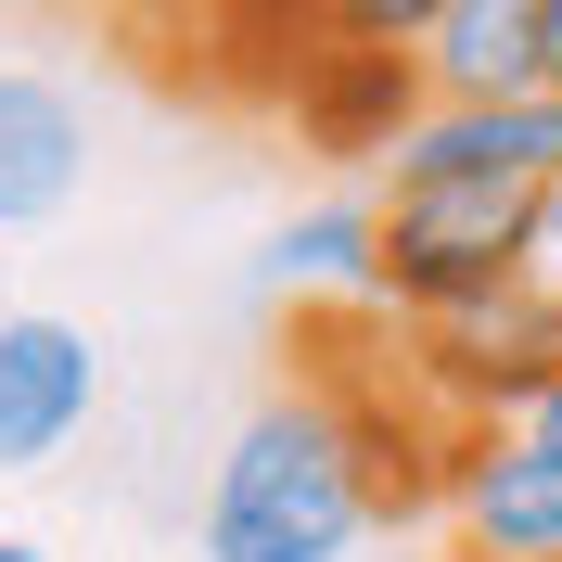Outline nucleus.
I'll return each mask as SVG.
<instances>
[{"label": "nucleus", "instance_id": "2", "mask_svg": "<svg viewBox=\"0 0 562 562\" xmlns=\"http://www.w3.org/2000/svg\"><path fill=\"white\" fill-rule=\"evenodd\" d=\"M537 192L525 179H371V307L448 319L498 281H525Z\"/></svg>", "mask_w": 562, "mask_h": 562}, {"label": "nucleus", "instance_id": "1", "mask_svg": "<svg viewBox=\"0 0 562 562\" xmlns=\"http://www.w3.org/2000/svg\"><path fill=\"white\" fill-rule=\"evenodd\" d=\"M384 525V498H371V460H358L346 409L294 371L269 384L244 422H231V448L205 473V562H346L358 537Z\"/></svg>", "mask_w": 562, "mask_h": 562}, {"label": "nucleus", "instance_id": "9", "mask_svg": "<svg viewBox=\"0 0 562 562\" xmlns=\"http://www.w3.org/2000/svg\"><path fill=\"white\" fill-rule=\"evenodd\" d=\"M422 90H435V103L550 90V77H537V0H448V13L422 26Z\"/></svg>", "mask_w": 562, "mask_h": 562}, {"label": "nucleus", "instance_id": "8", "mask_svg": "<svg viewBox=\"0 0 562 562\" xmlns=\"http://www.w3.org/2000/svg\"><path fill=\"white\" fill-rule=\"evenodd\" d=\"M77 179H90V115H77V90L38 77V65H0V231L65 217Z\"/></svg>", "mask_w": 562, "mask_h": 562}, {"label": "nucleus", "instance_id": "10", "mask_svg": "<svg viewBox=\"0 0 562 562\" xmlns=\"http://www.w3.org/2000/svg\"><path fill=\"white\" fill-rule=\"evenodd\" d=\"M269 281L294 294V307H346V294H371V192L307 205V217L269 244Z\"/></svg>", "mask_w": 562, "mask_h": 562}, {"label": "nucleus", "instance_id": "7", "mask_svg": "<svg viewBox=\"0 0 562 562\" xmlns=\"http://www.w3.org/2000/svg\"><path fill=\"white\" fill-rule=\"evenodd\" d=\"M422 103H435V90H422V52H319L281 115H294V140L333 154V167H384Z\"/></svg>", "mask_w": 562, "mask_h": 562}, {"label": "nucleus", "instance_id": "15", "mask_svg": "<svg viewBox=\"0 0 562 562\" xmlns=\"http://www.w3.org/2000/svg\"><path fill=\"white\" fill-rule=\"evenodd\" d=\"M0 562H38V537H0Z\"/></svg>", "mask_w": 562, "mask_h": 562}, {"label": "nucleus", "instance_id": "3", "mask_svg": "<svg viewBox=\"0 0 562 562\" xmlns=\"http://www.w3.org/2000/svg\"><path fill=\"white\" fill-rule=\"evenodd\" d=\"M435 537L448 562H562V384L460 435Z\"/></svg>", "mask_w": 562, "mask_h": 562}, {"label": "nucleus", "instance_id": "13", "mask_svg": "<svg viewBox=\"0 0 562 562\" xmlns=\"http://www.w3.org/2000/svg\"><path fill=\"white\" fill-rule=\"evenodd\" d=\"M537 77L562 90V0H537Z\"/></svg>", "mask_w": 562, "mask_h": 562}, {"label": "nucleus", "instance_id": "14", "mask_svg": "<svg viewBox=\"0 0 562 562\" xmlns=\"http://www.w3.org/2000/svg\"><path fill=\"white\" fill-rule=\"evenodd\" d=\"M103 13H115V26H140V13H192V0H103Z\"/></svg>", "mask_w": 562, "mask_h": 562}, {"label": "nucleus", "instance_id": "11", "mask_svg": "<svg viewBox=\"0 0 562 562\" xmlns=\"http://www.w3.org/2000/svg\"><path fill=\"white\" fill-rule=\"evenodd\" d=\"M435 13H448V0H307V26L333 38V52H422Z\"/></svg>", "mask_w": 562, "mask_h": 562}, {"label": "nucleus", "instance_id": "4", "mask_svg": "<svg viewBox=\"0 0 562 562\" xmlns=\"http://www.w3.org/2000/svg\"><path fill=\"white\" fill-rule=\"evenodd\" d=\"M409 371L435 384V409L460 435L498 422V409H525V396L562 384V294L550 281H498V294H473L448 319H409Z\"/></svg>", "mask_w": 562, "mask_h": 562}, {"label": "nucleus", "instance_id": "6", "mask_svg": "<svg viewBox=\"0 0 562 562\" xmlns=\"http://www.w3.org/2000/svg\"><path fill=\"white\" fill-rule=\"evenodd\" d=\"M371 179H562V90H498V103H422Z\"/></svg>", "mask_w": 562, "mask_h": 562}, {"label": "nucleus", "instance_id": "12", "mask_svg": "<svg viewBox=\"0 0 562 562\" xmlns=\"http://www.w3.org/2000/svg\"><path fill=\"white\" fill-rule=\"evenodd\" d=\"M525 281H550V294H562V179L537 192V231H525Z\"/></svg>", "mask_w": 562, "mask_h": 562}, {"label": "nucleus", "instance_id": "5", "mask_svg": "<svg viewBox=\"0 0 562 562\" xmlns=\"http://www.w3.org/2000/svg\"><path fill=\"white\" fill-rule=\"evenodd\" d=\"M90 409H103V346L52 307H13L0 319V473H52Z\"/></svg>", "mask_w": 562, "mask_h": 562}]
</instances>
